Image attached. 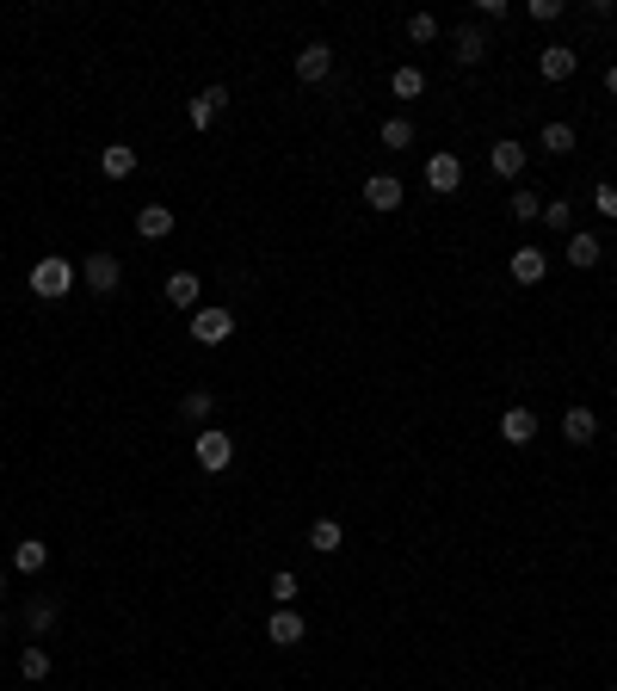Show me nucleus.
<instances>
[{
	"mask_svg": "<svg viewBox=\"0 0 617 691\" xmlns=\"http://www.w3.org/2000/svg\"><path fill=\"white\" fill-rule=\"evenodd\" d=\"M75 266L62 260V253H44L38 266H31V297H44V303H56V297H68V290H75Z\"/></svg>",
	"mask_w": 617,
	"mask_h": 691,
	"instance_id": "nucleus-1",
	"label": "nucleus"
},
{
	"mask_svg": "<svg viewBox=\"0 0 617 691\" xmlns=\"http://www.w3.org/2000/svg\"><path fill=\"white\" fill-rule=\"evenodd\" d=\"M192 457H198L204 476H223V469L235 463V439H229V432H216V426H204L198 439H192Z\"/></svg>",
	"mask_w": 617,
	"mask_h": 691,
	"instance_id": "nucleus-2",
	"label": "nucleus"
},
{
	"mask_svg": "<svg viewBox=\"0 0 617 691\" xmlns=\"http://www.w3.org/2000/svg\"><path fill=\"white\" fill-rule=\"evenodd\" d=\"M81 278H87L93 297H112V290L124 284V266L112 260V253H87V260H81Z\"/></svg>",
	"mask_w": 617,
	"mask_h": 691,
	"instance_id": "nucleus-3",
	"label": "nucleus"
},
{
	"mask_svg": "<svg viewBox=\"0 0 617 691\" xmlns=\"http://www.w3.org/2000/svg\"><path fill=\"white\" fill-rule=\"evenodd\" d=\"M358 198H365L371 210H383V216H389V210H402L408 186H402V179H395V173H371V179H365V192H358Z\"/></svg>",
	"mask_w": 617,
	"mask_h": 691,
	"instance_id": "nucleus-4",
	"label": "nucleus"
},
{
	"mask_svg": "<svg viewBox=\"0 0 617 691\" xmlns=\"http://www.w3.org/2000/svg\"><path fill=\"white\" fill-rule=\"evenodd\" d=\"M229 334H235V315H229V309H198V315H192V340H198V346H223Z\"/></svg>",
	"mask_w": 617,
	"mask_h": 691,
	"instance_id": "nucleus-5",
	"label": "nucleus"
},
{
	"mask_svg": "<svg viewBox=\"0 0 617 691\" xmlns=\"http://www.w3.org/2000/svg\"><path fill=\"white\" fill-rule=\"evenodd\" d=\"M426 186H432V192H439V198H451V192L463 186V161H457L451 149H439V155H432V161H426Z\"/></svg>",
	"mask_w": 617,
	"mask_h": 691,
	"instance_id": "nucleus-6",
	"label": "nucleus"
},
{
	"mask_svg": "<svg viewBox=\"0 0 617 691\" xmlns=\"http://www.w3.org/2000/svg\"><path fill=\"white\" fill-rule=\"evenodd\" d=\"M328 75H334V50H328V44L297 50V81H303V87H321Z\"/></svg>",
	"mask_w": 617,
	"mask_h": 691,
	"instance_id": "nucleus-7",
	"label": "nucleus"
},
{
	"mask_svg": "<svg viewBox=\"0 0 617 691\" xmlns=\"http://www.w3.org/2000/svg\"><path fill=\"white\" fill-rule=\"evenodd\" d=\"M167 303H173V309H186V315H198V309H204V284H198V272H173V278H167Z\"/></svg>",
	"mask_w": 617,
	"mask_h": 691,
	"instance_id": "nucleus-8",
	"label": "nucleus"
},
{
	"mask_svg": "<svg viewBox=\"0 0 617 691\" xmlns=\"http://www.w3.org/2000/svg\"><path fill=\"white\" fill-rule=\"evenodd\" d=\"M173 223H179V216H173L167 204H142V210H136V235H142V241H167Z\"/></svg>",
	"mask_w": 617,
	"mask_h": 691,
	"instance_id": "nucleus-9",
	"label": "nucleus"
},
{
	"mask_svg": "<svg viewBox=\"0 0 617 691\" xmlns=\"http://www.w3.org/2000/svg\"><path fill=\"white\" fill-rule=\"evenodd\" d=\"M488 167L500 173V179H519L525 173V142H513V136H500L494 149H488Z\"/></svg>",
	"mask_w": 617,
	"mask_h": 691,
	"instance_id": "nucleus-10",
	"label": "nucleus"
},
{
	"mask_svg": "<svg viewBox=\"0 0 617 691\" xmlns=\"http://www.w3.org/2000/svg\"><path fill=\"white\" fill-rule=\"evenodd\" d=\"M56 617H62V599H56V593H38V599L25 605V630H31V636H50Z\"/></svg>",
	"mask_w": 617,
	"mask_h": 691,
	"instance_id": "nucleus-11",
	"label": "nucleus"
},
{
	"mask_svg": "<svg viewBox=\"0 0 617 691\" xmlns=\"http://www.w3.org/2000/svg\"><path fill=\"white\" fill-rule=\"evenodd\" d=\"M266 636H272L278 648H297V642L309 636V624H303V617L290 611V605H278V611H272V624H266Z\"/></svg>",
	"mask_w": 617,
	"mask_h": 691,
	"instance_id": "nucleus-12",
	"label": "nucleus"
},
{
	"mask_svg": "<svg viewBox=\"0 0 617 691\" xmlns=\"http://www.w3.org/2000/svg\"><path fill=\"white\" fill-rule=\"evenodd\" d=\"M223 105H229V87H204V93L192 99V112H186V118H192V130H210L216 118H223Z\"/></svg>",
	"mask_w": 617,
	"mask_h": 691,
	"instance_id": "nucleus-13",
	"label": "nucleus"
},
{
	"mask_svg": "<svg viewBox=\"0 0 617 691\" xmlns=\"http://www.w3.org/2000/svg\"><path fill=\"white\" fill-rule=\"evenodd\" d=\"M136 167H142V155L130 149V142H112V149H99V173H105V179H130Z\"/></svg>",
	"mask_w": 617,
	"mask_h": 691,
	"instance_id": "nucleus-14",
	"label": "nucleus"
},
{
	"mask_svg": "<svg viewBox=\"0 0 617 691\" xmlns=\"http://www.w3.org/2000/svg\"><path fill=\"white\" fill-rule=\"evenodd\" d=\"M500 439H506V445H531V439H537V414H531V408H506V414H500Z\"/></svg>",
	"mask_w": 617,
	"mask_h": 691,
	"instance_id": "nucleus-15",
	"label": "nucleus"
},
{
	"mask_svg": "<svg viewBox=\"0 0 617 691\" xmlns=\"http://www.w3.org/2000/svg\"><path fill=\"white\" fill-rule=\"evenodd\" d=\"M562 439H568V445H593V439H599V414H593V408H568V414H562Z\"/></svg>",
	"mask_w": 617,
	"mask_h": 691,
	"instance_id": "nucleus-16",
	"label": "nucleus"
},
{
	"mask_svg": "<svg viewBox=\"0 0 617 691\" xmlns=\"http://www.w3.org/2000/svg\"><path fill=\"white\" fill-rule=\"evenodd\" d=\"M574 68H580V56H574V50H562V44L537 50V75H543V81H568Z\"/></svg>",
	"mask_w": 617,
	"mask_h": 691,
	"instance_id": "nucleus-17",
	"label": "nucleus"
},
{
	"mask_svg": "<svg viewBox=\"0 0 617 691\" xmlns=\"http://www.w3.org/2000/svg\"><path fill=\"white\" fill-rule=\"evenodd\" d=\"M451 56H457L463 68H476V62L488 56V31H482V25H457V50H451Z\"/></svg>",
	"mask_w": 617,
	"mask_h": 691,
	"instance_id": "nucleus-18",
	"label": "nucleus"
},
{
	"mask_svg": "<svg viewBox=\"0 0 617 691\" xmlns=\"http://www.w3.org/2000/svg\"><path fill=\"white\" fill-rule=\"evenodd\" d=\"M543 272H550V260H543V247H519V253H513V284H537Z\"/></svg>",
	"mask_w": 617,
	"mask_h": 691,
	"instance_id": "nucleus-19",
	"label": "nucleus"
},
{
	"mask_svg": "<svg viewBox=\"0 0 617 691\" xmlns=\"http://www.w3.org/2000/svg\"><path fill=\"white\" fill-rule=\"evenodd\" d=\"M44 562H50V543H44V537H25L19 550H13V568H19V574H44Z\"/></svg>",
	"mask_w": 617,
	"mask_h": 691,
	"instance_id": "nucleus-20",
	"label": "nucleus"
},
{
	"mask_svg": "<svg viewBox=\"0 0 617 691\" xmlns=\"http://www.w3.org/2000/svg\"><path fill=\"white\" fill-rule=\"evenodd\" d=\"M599 253H605V247H599L593 229H574V235H568V260H574V266H599Z\"/></svg>",
	"mask_w": 617,
	"mask_h": 691,
	"instance_id": "nucleus-21",
	"label": "nucleus"
},
{
	"mask_svg": "<svg viewBox=\"0 0 617 691\" xmlns=\"http://www.w3.org/2000/svg\"><path fill=\"white\" fill-rule=\"evenodd\" d=\"M340 543H346V531H340L334 519H315V525H309V550H315V556H334Z\"/></svg>",
	"mask_w": 617,
	"mask_h": 691,
	"instance_id": "nucleus-22",
	"label": "nucleus"
},
{
	"mask_svg": "<svg viewBox=\"0 0 617 691\" xmlns=\"http://www.w3.org/2000/svg\"><path fill=\"white\" fill-rule=\"evenodd\" d=\"M389 93H395V99H420V93H426V75H420L414 62L395 68V75H389Z\"/></svg>",
	"mask_w": 617,
	"mask_h": 691,
	"instance_id": "nucleus-23",
	"label": "nucleus"
},
{
	"mask_svg": "<svg viewBox=\"0 0 617 691\" xmlns=\"http://www.w3.org/2000/svg\"><path fill=\"white\" fill-rule=\"evenodd\" d=\"M537 142H543V149H550V155H574V124H556V118H550V124H543V136H537Z\"/></svg>",
	"mask_w": 617,
	"mask_h": 691,
	"instance_id": "nucleus-24",
	"label": "nucleus"
},
{
	"mask_svg": "<svg viewBox=\"0 0 617 691\" xmlns=\"http://www.w3.org/2000/svg\"><path fill=\"white\" fill-rule=\"evenodd\" d=\"M19 673H25L31 685L50 679V648H25V654H19Z\"/></svg>",
	"mask_w": 617,
	"mask_h": 691,
	"instance_id": "nucleus-25",
	"label": "nucleus"
},
{
	"mask_svg": "<svg viewBox=\"0 0 617 691\" xmlns=\"http://www.w3.org/2000/svg\"><path fill=\"white\" fill-rule=\"evenodd\" d=\"M377 136H383V149H414V124L408 118H389Z\"/></svg>",
	"mask_w": 617,
	"mask_h": 691,
	"instance_id": "nucleus-26",
	"label": "nucleus"
},
{
	"mask_svg": "<svg viewBox=\"0 0 617 691\" xmlns=\"http://www.w3.org/2000/svg\"><path fill=\"white\" fill-rule=\"evenodd\" d=\"M543 223H550L556 235H574V210H568V198H550V204H543Z\"/></svg>",
	"mask_w": 617,
	"mask_h": 691,
	"instance_id": "nucleus-27",
	"label": "nucleus"
},
{
	"mask_svg": "<svg viewBox=\"0 0 617 691\" xmlns=\"http://www.w3.org/2000/svg\"><path fill=\"white\" fill-rule=\"evenodd\" d=\"M513 216H519V223H537V216H543V192H513Z\"/></svg>",
	"mask_w": 617,
	"mask_h": 691,
	"instance_id": "nucleus-28",
	"label": "nucleus"
},
{
	"mask_svg": "<svg viewBox=\"0 0 617 691\" xmlns=\"http://www.w3.org/2000/svg\"><path fill=\"white\" fill-rule=\"evenodd\" d=\"M179 408H186V420H210V414H216V395H210V389H192Z\"/></svg>",
	"mask_w": 617,
	"mask_h": 691,
	"instance_id": "nucleus-29",
	"label": "nucleus"
},
{
	"mask_svg": "<svg viewBox=\"0 0 617 691\" xmlns=\"http://www.w3.org/2000/svg\"><path fill=\"white\" fill-rule=\"evenodd\" d=\"M297 593H303V587H297V574L278 568V574H272V599H278V605H297Z\"/></svg>",
	"mask_w": 617,
	"mask_h": 691,
	"instance_id": "nucleus-30",
	"label": "nucleus"
},
{
	"mask_svg": "<svg viewBox=\"0 0 617 691\" xmlns=\"http://www.w3.org/2000/svg\"><path fill=\"white\" fill-rule=\"evenodd\" d=\"M408 38H414V44H432V38H439V19H432V13H408Z\"/></svg>",
	"mask_w": 617,
	"mask_h": 691,
	"instance_id": "nucleus-31",
	"label": "nucleus"
},
{
	"mask_svg": "<svg viewBox=\"0 0 617 691\" xmlns=\"http://www.w3.org/2000/svg\"><path fill=\"white\" fill-rule=\"evenodd\" d=\"M593 210H599V216H617V186H599V192H593Z\"/></svg>",
	"mask_w": 617,
	"mask_h": 691,
	"instance_id": "nucleus-32",
	"label": "nucleus"
},
{
	"mask_svg": "<svg viewBox=\"0 0 617 691\" xmlns=\"http://www.w3.org/2000/svg\"><path fill=\"white\" fill-rule=\"evenodd\" d=\"M531 19H543V25L562 19V0H531Z\"/></svg>",
	"mask_w": 617,
	"mask_h": 691,
	"instance_id": "nucleus-33",
	"label": "nucleus"
},
{
	"mask_svg": "<svg viewBox=\"0 0 617 691\" xmlns=\"http://www.w3.org/2000/svg\"><path fill=\"white\" fill-rule=\"evenodd\" d=\"M605 87H611V93H617V62H611V68H605Z\"/></svg>",
	"mask_w": 617,
	"mask_h": 691,
	"instance_id": "nucleus-34",
	"label": "nucleus"
},
{
	"mask_svg": "<svg viewBox=\"0 0 617 691\" xmlns=\"http://www.w3.org/2000/svg\"><path fill=\"white\" fill-rule=\"evenodd\" d=\"M0 599H7V568H0Z\"/></svg>",
	"mask_w": 617,
	"mask_h": 691,
	"instance_id": "nucleus-35",
	"label": "nucleus"
}]
</instances>
